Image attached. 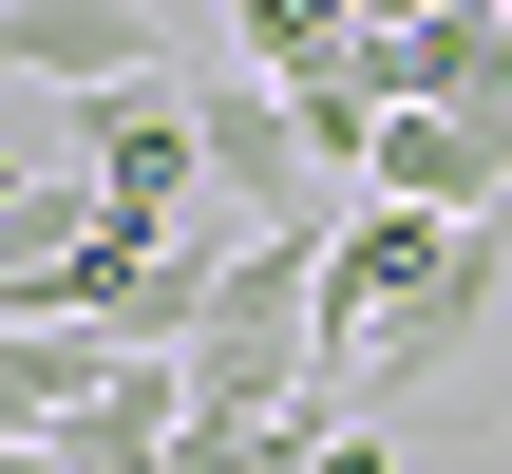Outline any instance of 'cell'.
Segmentation results:
<instances>
[{
  "label": "cell",
  "mask_w": 512,
  "mask_h": 474,
  "mask_svg": "<svg viewBox=\"0 0 512 474\" xmlns=\"http://www.w3.org/2000/svg\"><path fill=\"white\" fill-rule=\"evenodd\" d=\"M190 133H209V209L228 228H342V190H323V152H304V114H285V76H190Z\"/></svg>",
  "instance_id": "6da1fadb"
},
{
  "label": "cell",
  "mask_w": 512,
  "mask_h": 474,
  "mask_svg": "<svg viewBox=\"0 0 512 474\" xmlns=\"http://www.w3.org/2000/svg\"><path fill=\"white\" fill-rule=\"evenodd\" d=\"M76 171H95V209H133V228H209L190 76H114V95H76Z\"/></svg>",
  "instance_id": "7a4b0ae2"
},
{
  "label": "cell",
  "mask_w": 512,
  "mask_h": 474,
  "mask_svg": "<svg viewBox=\"0 0 512 474\" xmlns=\"http://www.w3.org/2000/svg\"><path fill=\"white\" fill-rule=\"evenodd\" d=\"M494 285H512V209L437 247V285H418V304H399V323H380V342H361V361H342L323 399H437V380H456V342L494 323Z\"/></svg>",
  "instance_id": "3957f363"
},
{
  "label": "cell",
  "mask_w": 512,
  "mask_h": 474,
  "mask_svg": "<svg viewBox=\"0 0 512 474\" xmlns=\"http://www.w3.org/2000/svg\"><path fill=\"white\" fill-rule=\"evenodd\" d=\"M361 190H399V209H437V228H494L512 209V114H380V152H361Z\"/></svg>",
  "instance_id": "277c9868"
},
{
  "label": "cell",
  "mask_w": 512,
  "mask_h": 474,
  "mask_svg": "<svg viewBox=\"0 0 512 474\" xmlns=\"http://www.w3.org/2000/svg\"><path fill=\"white\" fill-rule=\"evenodd\" d=\"M0 76L19 95H114V76H171L152 0H0Z\"/></svg>",
  "instance_id": "5b68a950"
},
{
  "label": "cell",
  "mask_w": 512,
  "mask_h": 474,
  "mask_svg": "<svg viewBox=\"0 0 512 474\" xmlns=\"http://www.w3.org/2000/svg\"><path fill=\"white\" fill-rule=\"evenodd\" d=\"M171 399H190L171 361H114V380L57 418V474H171Z\"/></svg>",
  "instance_id": "8992f818"
},
{
  "label": "cell",
  "mask_w": 512,
  "mask_h": 474,
  "mask_svg": "<svg viewBox=\"0 0 512 474\" xmlns=\"http://www.w3.org/2000/svg\"><path fill=\"white\" fill-rule=\"evenodd\" d=\"M95 380H114V342H95V323H0V456H19V437H57Z\"/></svg>",
  "instance_id": "52a82bcc"
},
{
  "label": "cell",
  "mask_w": 512,
  "mask_h": 474,
  "mask_svg": "<svg viewBox=\"0 0 512 474\" xmlns=\"http://www.w3.org/2000/svg\"><path fill=\"white\" fill-rule=\"evenodd\" d=\"M304 474H399V437L380 418H304Z\"/></svg>",
  "instance_id": "ba28073f"
},
{
  "label": "cell",
  "mask_w": 512,
  "mask_h": 474,
  "mask_svg": "<svg viewBox=\"0 0 512 474\" xmlns=\"http://www.w3.org/2000/svg\"><path fill=\"white\" fill-rule=\"evenodd\" d=\"M38 171H57V152H19V133H0V228H19V190H38Z\"/></svg>",
  "instance_id": "9c48e42d"
},
{
  "label": "cell",
  "mask_w": 512,
  "mask_h": 474,
  "mask_svg": "<svg viewBox=\"0 0 512 474\" xmlns=\"http://www.w3.org/2000/svg\"><path fill=\"white\" fill-rule=\"evenodd\" d=\"M0 474H57V437H19V456H0Z\"/></svg>",
  "instance_id": "30bf717a"
},
{
  "label": "cell",
  "mask_w": 512,
  "mask_h": 474,
  "mask_svg": "<svg viewBox=\"0 0 512 474\" xmlns=\"http://www.w3.org/2000/svg\"><path fill=\"white\" fill-rule=\"evenodd\" d=\"M380 19H456V0H380Z\"/></svg>",
  "instance_id": "8fae6325"
},
{
  "label": "cell",
  "mask_w": 512,
  "mask_h": 474,
  "mask_svg": "<svg viewBox=\"0 0 512 474\" xmlns=\"http://www.w3.org/2000/svg\"><path fill=\"white\" fill-rule=\"evenodd\" d=\"M494 19H512V0H494Z\"/></svg>",
  "instance_id": "7c38bea8"
}]
</instances>
